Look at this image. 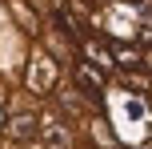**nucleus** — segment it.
<instances>
[{
  "instance_id": "nucleus-1",
  "label": "nucleus",
  "mask_w": 152,
  "mask_h": 149,
  "mask_svg": "<svg viewBox=\"0 0 152 149\" xmlns=\"http://www.w3.org/2000/svg\"><path fill=\"white\" fill-rule=\"evenodd\" d=\"M56 85H60V64L36 44L28 53V61H24V89H28L32 97H52Z\"/></svg>"
},
{
  "instance_id": "nucleus-2",
  "label": "nucleus",
  "mask_w": 152,
  "mask_h": 149,
  "mask_svg": "<svg viewBox=\"0 0 152 149\" xmlns=\"http://www.w3.org/2000/svg\"><path fill=\"white\" fill-rule=\"evenodd\" d=\"M72 85L80 89V97H84L88 109H104V89H108V81H104V73H100L96 64L72 61Z\"/></svg>"
},
{
  "instance_id": "nucleus-3",
  "label": "nucleus",
  "mask_w": 152,
  "mask_h": 149,
  "mask_svg": "<svg viewBox=\"0 0 152 149\" xmlns=\"http://www.w3.org/2000/svg\"><path fill=\"white\" fill-rule=\"evenodd\" d=\"M36 145L40 149H76V133H72L68 117H60V113H40Z\"/></svg>"
},
{
  "instance_id": "nucleus-4",
  "label": "nucleus",
  "mask_w": 152,
  "mask_h": 149,
  "mask_svg": "<svg viewBox=\"0 0 152 149\" xmlns=\"http://www.w3.org/2000/svg\"><path fill=\"white\" fill-rule=\"evenodd\" d=\"M36 133H40V113H32V109H16V113H8L4 137H8L12 145H32V141H36Z\"/></svg>"
},
{
  "instance_id": "nucleus-5",
  "label": "nucleus",
  "mask_w": 152,
  "mask_h": 149,
  "mask_svg": "<svg viewBox=\"0 0 152 149\" xmlns=\"http://www.w3.org/2000/svg\"><path fill=\"white\" fill-rule=\"evenodd\" d=\"M120 77L128 81L124 89H132V93H148V89H152V73H144V69H124Z\"/></svg>"
},
{
  "instance_id": "nucleus-6",
  "label": "nucleus",
  "mask_w": 152,
  "mask_h": 149,
  "mask_svg": "<svg viewBox=\"0 0 152 149\" xmlns=\"http://www.w3.org/2000/svg\"><path fill=\"white\" fill-rule=\"evenodd\" d=\"M8 4H12V12L20 16V24H24L28 32H36V28H40V24H36V12H32V8L24 4V0H8Z\"/></svg>"
},
{
  "instance_id": "nucleus-7",
  "label": "nucleus",
  "mask_w": 152,
  "mask_h": 149,
  "mask_svg": "<svg viewBox=\"0 0 152 149\" xmlns=\"http://www.w3.org/2000/svg\"><path fill=\"white\" fill-rule=\"evenodd\" d=\"M88 129H92V137H96V141L104 145V149H112V145H116V137L108 133V125H104L100 117H88Z\"/></svg>"
},
{
  "instance_id": "nucleus-8",
  "label": "nucleus",
  "mask_w": 152,
  "mask_h": 149,
  "mask_svg": "<svg viewBox=\"0 0 152 149\" xmlns=\"http://www.w3.org/2000/svg\"><path fill=\"white\" fill-rule=\"evenodd\" d=\"M140 16H144V20H140V32H136V36H140V48L152 53V12H140Z\"/></svg>"
},
{
  "instance_id": "nucleus-9",
  "label": "nucleus",
  "mask_w": 152,
  "mask_h": 149,
  "mask_svg": "<svg viewBox=\"0 0 152 149\" xmlns=\"http://www.w3.org/2000/svg\"><path fill=\"white\" fill-rule=\"evenodd\" d=\"M4 125H8V109L0 105V133H4Z\"/></svg>"
}]
</instances>
